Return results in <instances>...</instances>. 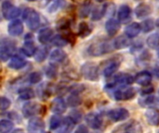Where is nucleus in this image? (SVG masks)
Wrapping results in <instances>:
<instances>
[{
    "label": "nucleus",
    "instance_id": "1",
    "mask_svg": "<svg viewBox=\"0 0 159 133\" xmlns=\"http://www.w3.org/2000/svg\"><path fill=\"white\" fill-rule=\"evenodd\" d=\"M113 47L109 41L99 40L91 44L88 48V54L91 56H101L112 51Z\"/></svg>",
    "mask_w": 159,
    "mask_h": 133
},
{
    "label": "nucleus",
    "instance_id": "2",
    "mask_svg": "<svg viewBox=\"0 0 159 133\" xmlns=\"http://www.w3.org/2000/svg\"><path fill=\"white\" fill-rule=\"evenodd\" d=\"M22 16H23V19L26 21V24L30 30L36 31L40 27L41 17H40V14L36 10L28 7L23 11Z\"/></svg>",
    "mask_w": 159,
    "mask_h": 133
},
{
    "label": "nucleus",
    "instance_id": "3",
    "mask_svg": "<svg viewBox=\"0 0 159 133\" xmlns=\"http://www.w3.org/2000/svg\"><path fill=\"white\" fill-rule=\"evenodd\" d=\"M80 72L86 80L90 81H97L100 77L99 67L94 62H86L83 64Z\"/></svg>",
    "mask_w": 159,
    "mask_h": 133
},
{
    "label": "nucleus",
    "instance_id": "4",
    "mask_svg": "<svg viewBox=\"0 0 159 133\" xmlns=\"http://www.w3.org/2000/svg\"><path fill=\"white\" fill-rule=\"evenodd\" d=\"M112 133H143V130L139 121L131 119L117 126L113 130Z\"/></svg>",
    "mask_w": 159,
    "mask_h": 133
},
{
    "label": "nucleus",
    "instance_id": "5",
    "mask_svg": "<svg viewBox=\"0 0 159 133\" xmlns=\"http://www.w3.org/2000/svg\"><path fill=\"white\" fill-rule=\"evenodd\" d=\"M2 15L6 19H16L20 15V9L13 5L10 1H4L1 6Z\"/></svg>",
    "mask_w": 159,
    "mask_h": 133
},
{
    "label": "nucleus",
    "instance_id": "6",
    "mask_svg": "<svg viewBox=\"0 0 159 133\" xmlns=\"http://www.w3.org/2000/svg\"><path fill=\"white\" fill-rule=\"evenodd\" d=\"M136 95V90L132 87H122L118 88L114 93V98L117 101L131 100Z\"/></svg>",
    "mask_w": 159,
    "mask_h": 133
},
{
    "label": "nucleus",
    "instance_id": "7",
    "mask_svg": "<svg viewBox=\"0 0 159 133\" xmlns=\"http://www.w3.org/2000/svg\"><path fill=\"white\" fill-rule=\"evenodd\" d=\"M134 78L129 75V74H127V73H121L117 76L115 77L114 81L112 83H109L106 88L108 89H114L115 87L116 86H122V87H125L127 85H129V84H132L134 82Z\"/></svg>",
    "mask_w": 159,
    "mask_h": 133
},
{
    "label": "nucleus",
    "instance_id": "8",
    "mask_svg": "<svg viewBox=\"0 0 159 133\" xmlns=\"http://www.w3.org/2000/svg\"><path fill=\"white\" fill-rule=\"evenodd\" d=\"M41 110H42V106L39 104L33 103V102L26 103L21 108V112H22L23 117L27 118H34L39 113H41Z\"/></svg>",
    "mask_w": 159,
    "mask_h": 133
},
{
    "label": "nucleus",
    "instance_id": "9",
    "mask_svg": "<svg viewBox=\"0 0 159 133\" xmlns=\"http://www.w3.org/2000/svg\"><path fill=\"white\" fill-rule=\"evenodd\" d=\"M107 115H108L109 118L111 120H113L114 122L123 121L129 118V112L126 108H122V107L112 109L108 112Z\"/></svg>",
    "mask_w": 159,
    "mask_h": 133
},
{
    "label": "nucleus",
    "instance_id": "10",
    "mask_svg": "<svg viewBox=\"0 0 159 133\" xmlns=\"http://www.w3.org/2000/svg\"><path fill=\"white\" fill-rule=\"evenodd\" d=\"M121 61L119 59L116 58H112L108 61L105 62L104 66H103V75L107 78L111 77L114 73H116L117 71V69H119Z\"/></svg>",
    "mask_w": 159,
    "mask_h": 133
},
{
    "label": "nucleus",
    "instance_id": "11",
    "mask_svg": "<svg viewBox=\"0 0 159 133\" xmlns=\"http://www.w3.org/2000/svg\"><path fill=\"white\" fill-rule=\"evenodd\" d=\"M87 125L92 130H99L102 125V118L97 113H89L85 117Z\"/></svg>",
    "mask_w": 159,
    "mask_h": 133
},
{
    "label": "nucleus",
    "instance_id": "12",
    "mask_svg": "<svg viewBox=\"0 0 159 133\" xmlns=\"http://www.w3.org/2000/svg\"><path fill=\"white\" fill-rule=\"evenodd\" d=\"M7 32L10 36L17 37L23 32V23L20 19H13L7 26Z\"/></svg>",
    "mask_w": 159,
    "mask_h": 133
},
{
    "label": "nucleus",
    "instance_id": "13",
    "mask_svg": "<svg viewBox=\"0 0 159 133\" xmlns=\"http://www.w3.org/2000/svg\"><path fill=\"white\" fill-rule=\"evenodd\" d=\"M45 129V123L40 118H33L29 120L27 130L29 133H41Z\"/></svg>",
    "mask_w": 159,
    "mask_h": 133
},
{
    "label": "nucleus",
    "instance_id": "14",
    "mask_svg": "<svg viewBox=\"0 0 159 133\" xmlns=\"http://www.w3.org/2000/svg\"><path fill=\"white\" fill-rule=\"evenodd\" d=\"M67 108V105L65 103V101L63 100V98L61 97H57L55 98L50 106V110L51 112H53L56 115H61L66 111Z\"/></svg>",
    "mask_w": 159,
    "mask_h": 133
},
{
    "label": "nucleus",
    "instance_id": "15",
    "mask_svg": "<svg viewBox=\"0 0 159 133\" xmlns=\"http://www.w3.org/2000/svg\"><path fill=\"white\" fill-rule=\"evenodd\" d=\"M53 37H54V31L51 28L47 27V28H44L39 31L37 39H38L39 43L44 45V44H48V42H51Z\"/></svg>",
    "mask_w": 159,
    "mask_h": 133
},
{
    "label": "nucleus",
    "instance_id": "16",
    "mask_svg": "<svg viewBox=\"0 0 159 133\" xmlns=\"http://www.w3.org/2000/svg\"><path fill=\"white\" fill-rule=\"evenodd\" d=\"M26 65H27L26 59H24L23 57L20 56H13L8 61L7 67L11 69L19 70V69H23Z\"/></svg>",
    "mask_w": 159,
    "mask_h": 133
},
{
    "label": "nucleus",
    "instance_id": "17",
    "mask_svg": "<svg viewBox=\"0 0 159 133\" xmlns=\"http://www.w3.org/2000/svg\"><path fill=\"white\" fill-rule=\"evenodd\" d=\"M120 29V22L115 19H109L105 23V30L109 36H115Z\"/></svg>",
    "mask_w": 159,
    "mask_h": 133
},
{
    "label": "nucleus",
    "instance_id": "18",
    "mask_svg": "<svg viewBox=\"0 0 159 133\" xmlns=\"http://www.w3.org/2000/svg\"><path fill=\"white\" fill-rule=\"evenodd\" d=\"M134 81L139 85L146 87V86L150 85V83L152 81V74L148 71H141L136 75Z\"/></svg>",
    "mask_w": 159,
    "mask_h": 133
},
{
    "label": "nucleus",
    "instance_id": "19",
    "mask_svg": "<svg viewBox=\"0 0 159 133\" xmlns=\"http://www.w3.org/2000/svg\"><path fill=\"white\" fill-rule=\"evenodd\" d=\"M152 12V7L146 3L139 4L135 8V15L138 19H144L148 17Z\"/></svg>",
    "mask_w": 159,
    "mask_h": 133
},
{
    "label": "nucleus",
    "instance_id": "20",
    "mask_svg": "<svg viewBox=\"0 0 159 133\" xmlns=\"http://www.w3.org/2000/svg\"><path fill=\"white\" fill-rule=\"evenodd\" d=\"M117 17H118L119 22H122V23H126L129 20H130V19H131V9H130V7L129 6H127V5L121 6L119 10H118Z\"/></svg>",
    "mask_w": 159,
    "mask_h": 133
},
{
    "label": "nucleus",
    "instance_id": "21",
    "mask_svg": "<svg viewBox=\"0 0 159 133\" xmlns=\"http://www.w3.org/2000/svg\"><path fill=\"white\" fill-rule=\"evenodd\" d=\"M4 45L0 46V60L1 61H7L13 56L12 52L15 49V45H10L8 44H3Z\"/></svg>",
    "mask_w": 159,
    "mask_h": 133
},
{
    "label": "nucleus",
    "instance_id": "22",
    "mask_svg": "<svg viewBox=\"0 0 159 133\" xmlns=\"http://www.w3.org/2000/svg\"><path fill=\"white\" fill-rule=\"evenodd\" d=\"M145 118L151 126L157 127L159 125V112L157 109H148L145 112Z\"/></svg>",
    "mask_w": 159,
    "mask_h": 133
},
{
    "label": "nucleus",
    "instance_id": "23",
    "mask_svg": "<svg viewBox=\"0 0 159 133\" xmlns=\"http://www.w3.org/2000/svg\"><path fill=\"white\" fill-rule=\"evenodd\" d=\"M107 6L108 4H103L102 6H95L91 12V19L92 20H100L102 19L107 12Z\"/></svg>",
    "mask_w": 159,
    "mask_h": 133
},
{
    "label": "nucleus",
    "instance_id": "24",
    "mask_svg": "<svg viewBox=\"0 0 159 133\" xmlns=\"http://www.w3.org/2000/svg\"><path fill=\"white\" fill-rule=\"evenodd\" d=\"M141 31H142L141 25L139 23L133 22V23H130L129 25H128L126 27V29H125V35L128 38H134V37L139 35Z\"/></svg>",
    "mask_w": 159,
    "mask_h": 133
},
{
    "label": "nucleus",
    "instance_id": "25",
    "mask_svg": "<svg viewBox=\"0 0 159 133\" xmlns=\"http://www.w3.org/2000/svg\"><path fill=\"white\" fill-rule=\"evenodd\" d=\"M20 51L26 56H33L36 51V46H35V44L32 39L31 40H25L22 47L20 48Z\"/></svg>",
    "mask_w": 159,
    "mask_h": 133
},
{
    "label": "nucleus",
    "instance_id": "26",
    "mask_svg": "<svg viewBox=\"0 0 159 133\" xmlns=\"http://www.w3.org/2000/svg\"><path fill=\"white\" fill-rule=\"evenodd\" d=\"M49 58L54 63H63L67 59V54L63 50L57 48L51 52Z\"/></svg>",
    "mask_w": 159,
    "mask_h": 133
},
{
    "label": "nucleus",
    "instance_id": "27",
    "mask_svg": "<svg viewBox=\"0 0 159 133\" xmlns=\"http://www.w3.org/2000/svg\"><path fill=\"white\" fill-rule=\"evenodd\" d=\"M74 127H75V122L69 117L64 118L62 119L61 125L58 129L57 133H71L74 130Z\"/></svg>",
    "mask_w": 159,
    "mask_h": 133
},
{
    "label": "nucleus",
    "instance_id": "28",
    "mask_svg": "<svg viewBox=\"0 0 159 133\" xmlns=\"http://www.w3.org/2000/svg\"><path fill=\"white\" fill-rule=\"evenodd\" d=\"M113 45L116 49H124L127 48L130 45V42H129V38H128L126 35H121L118 36L115 39Z\"/></svg>",
    "mask_w": 159,
    "mask_h": 133
},
{
    "label": "nucleus",
    "instance_id": "29",
    "mask_svg": "<svg viewBox=\"0 0 159 133\" xmlns=\"http://www.w3.org/2000/svg\"><path fill=\"white\" fill-rule=\"evenodd\" d=\"M48 54V48H47L46 46L42 45V46H40V47H37V48H36V51H35L34 56V59H35L36 62L41 63V62H43V61L47 58Z\"/></svg>",
    "mask_w": 159,
    "mask_h": 133
},
{
    "label": "nucleus",
    "instance_id": "30",
    "mask_svg": "<svg viewBox=\"0 0 159 133\" xmlns=\"http://www.w3.org/2000/svg\"><path fill=\"white\" fill-rule=\"evenodd\" d=\"M65 5L64 0H50L48 6V13H55L59 9H61Z\"/></svg>",
    "mask_w": 159,
    "mask_h": 133
},
{
    "label": "nucleus",
    "instance_id": "31",
    "mask_svg": "<svg viewBox=\"0 0 159 133\" xmlns=\"http://www.w3.org/2000/svg\"><path fill=\"white\" fill-rule=\"evenodd\" d=\"M34 92L31 88H21L20 90H19V97L21 100H30L34 98Z\"/></svg>",
    "mask_w": 159,
    "mask_h": 133
},
{
    "label": "nucleus",
    "instance_id": "32",
    "mask_svg": "<svg viewBox=\"0 0 159 133\" xmlns=\"http://www.w3.org/2000/svg\"><path fill=\"white\" fill-rule=\"evenodd\" d=\"M92 31V29L87 22H81L78 26V35L82 38L89 36Z\"/></svg>",
    "mask_w": 159,
    "mask_h": 133
},
{
    "label": "nucleus",
    "instance_id": "33",
    "mask_svg": "<svg viewBox=\"0 0 159 133\" xmlns=\"http://www.w3.org/2000/svg\"><path fill=\"white\" fill-rule=\"evenodd\" d=\"M82 103V99L79 96V94H71L70 96L67 98V104L71 107H75L80 106Z\"/></svg>",
    "mask_w": 159,
    "mask_h": 133
},
{
    "label": "nucleus",
    "instance_id": "34",
    "mask_svg": "<svg viewBox=\"0 0 159 133\" xmlns=\"http://www.w3.org/2000/svg\"><path fill=\"white\" fill-rule=\"evenodd\" d=\"M13 122L8 119L0 120V133H9L13 129Z\"/></svg>",
    "mask_w": 159,
    "mask_h": 133
},
{
    "label": "nucleus",
    "instance_id": "35",
    "mask_svg": "<svg viewBox=\"0 0 159 133\" xmlns=\"http://www.w3.org/2000/svg\"><path fill=\"white\" fill-rule=\"evenodd\" d=\"M146 43H147L148 46L153 49L159 48V33H154L151 36H149L147 38Z\"/></svg>",
    "mask_w": 159,
    "mask_h": 133
},
{
    "label": "nucleus",
    "instance_id": "36",
    "mask_svg": "<svg viewBox=\"0 0 159 133\" xmlns=\"http://www.w3.org/2000/svg\"><path fill=\"white\" fill-rule=\"evenodd\" d=\"M62 119L63 118H61L59 115L52 116L50 118V120H49V128H50V130H52V131L58 130L60 128V126L61 125Z\"/></svg>",
    "mask_w": 159,
    "mask_h": 133
},
{
    "label": "nucleus",
    "instance_id": "37",
    "mask_svg": "<svg viewBox=\"0 0 159 133\" xmlns=\"http://www.w3.org/2000/svg\"><path fill=\"white\" fill-rule=\"evenodd\" d=\"M155 103V96L153 95H143L140 99H139V104L141 106L146 107L149 106H152Z\"/></svg>",
    "mask_w": 159,
    "mask_h": 133
},
{
    "label": "nucleus",
    "instance_id": "38",
    "mask_svg": "<svg viewBox=\"0 0 159 133\" xmlns=\"http://www.w3.org/2000/svg\"><path fill=\"white\" fill-rule=\"evenodd\" d=\"M141 28H142V31L145 33L147 32H150L151 31L154 30L155 28V22L153 19H145L142 24H141Z\"/></svg>",
    "mask_w": 159,
    "mask_h": 133
},
{
    "label": "nucleus",
    "instance_id": "39",
    "mask_svg": "<svg viewBox=\"0 0 159 133\" xmlns=\"http://www.w3.org/2000/svg\"><path fill=\"white\" fill-rule=\"evenodd\" d=\"M51 43L53 44V45L58 46V47H63V46H65L68 44L67 40L62 35H56V36H54L52 38V40H51Z\"/></svg>",
    "mask_w": 159,
    "mask_h": 133
},
{
    "label": "nucleus",
    "instance_id": "40",
    "mask_svg": "<svg viewBox=\"0 0 159 133\" xmlns=\"http://www.w3.org/2000/svg\"><path fill=\"white\" fill-rule=\"evenodd\" d=\"M46 75L48 79H55L58 75V68L57 66L51 64L46 69Z\"/></svg>",
    "mask_w": 159,
    "mask_h": 133
},
{
    "label": "nucleus",
    "instance_id": "41",
    "mask_svg": "<svg viewBox=\"0 0 159 133\" xmlns=\"http://www.w3.org/2000/svg\"><path fill=\"white\" fill-rule=\"evenodd\" d=\"M70 25H71V22L68 19H61L60 21H58V24H57V27L60 31H67L70 30Z\"/></svg>",
    "mask_w": 159,
    "mask_h": 133
},
{
    "label": "nucleus",
    "instance_id": "42",
    "mask_svg": "<svg viewBox=\"0 0 159 133\" xmlns=\"http://www.w3.org/2000/svg\"><path fill=\"white\" fill-rule=\"evenodd\" d=\"M28 81L32 84H36V83H38V82H40L42 81V74L40 72H38V71L32 72L28 77Z\"/></svg>",
    "mask_w": 159,
    "mask_h": 133
},
{
    "label": "nucleus",
    "instance_id": "43",
    "mask_svg": "<svg viewBox=\"0 0 159 133\" xmlns=\"http://www.w3.org/2000/svg\"><path fill=\"white\" fill-rule=\"evenodd\" d=\"M11 106V102L5 96H0V110H7Z\"/></svg>",
    "mask_w": 159,
    "mask_h": 133
},
{
    "label": "nucleus",
    "instance_id": "44",
    "mask_svg": "<svg viewBox=\"0 0 159 133\" xmlns=\"http://www.w3.org/2000/svg\"><path fill=\"white\" fill-rule=\"evenodd\" d=\"M69 118H70L75 123H77V122H79V121L81 120L82 115H81V113H80L79 111H73V112L70 114Z\"/></svg>",
    "mask_w": 159,
    "mask_h": 133
},
{
    "label": "nucleus",
    "instance_id": "45",
    "mask_svg": "<svg viewBox=\"0 0 159 133\" xmlns=\"http://www.w3.org/2000/svg\"><path fill=\"white\" fill-rule=\"evenodd\" d=\"M89 13V5L85 4V5L81 7L80 16H81V17H86Z\"/></svg>",
    "mask_w": 159,
    "mask_h": 133
},
{
    "label": "nucleus",
    "instance_id": "46",
    "mask_svg": "<svg viewBox=\"0 0 159 133\" xmlns=\"http://www.w3.org/2000/svg\"><path fill=\"white\" fill-rule=\"evenodd\" d=\"M74 133H89V130H88L87 126L80 125V126L77 127V129L75 130V131Z\"/></svg>",
    "mask_w": 159,
    "mask_h": 133
},
{
    "label": "nucleus",
    "instance_id": "47",
    "mask_svg": "<svg viewBox=\"0 0 159 133\" xmlns=\"http://www.w3.org/2000/svg\"><path fill=\"white\" fill-rule=\"evenodd\" d=\"M153 92H154V88L149 87V88H146V89L143 90L141 94H142V95H150Z\"/></svg>",
    "mask_w": 159,
    "mask_h": 133
},
{
    "label": "nucleus",
    "instance_id": "48",
    "mask_svg": "<svg viewBox=\"0 0 159 133\" xmlns=\"http://www.w3.org/2000/svg\"><path fill=\"white\" fill-rule=\"evenodd\" d=\"M11 133H24V131L20 129H17V130H14Z\"/></svg>",
    "mask_w": 159,
    "mask_h": 133
},
{
    "label": "nucleus",
    "instance_id": "49",
    "mask_svg": "<svg viewBox=\"0 0 159 133\" xmlns=\"http://www.w3.org/2000/svg\"><path fill=\"white\" fill-rule=\"evenodd\" d=\"M75 1H76V2H85L86 0H75Z\"/></svg>",
    "mask_w": 159,
    "mask_h": 133
},
{
    "label": "nucleus",
    "instance_id": "50",
    "mask_svg": "<svg viewBox=\"0 0 159 133\" xmlns=\"http://www.w3.org/2000/svg\"><path fill=\"white\" fill-rule=\"evenodd\" d=\"M157 26L159 28V19H157Z\"/></svg>",
    "mask_w": 159,
    "mask_h": 133
},
{
    "label": "nucleus",
    "instance_id": "51",
    "mask_svg": "<svg viewBox=\"0 0 159 133\" xmlns=\"http://www.w3.org/2000/svg\"><path fill=\"white\" fill-rule=\"evenodd\" d=\"M27 1H29V2H34V1H36V0H27Z\"/></svg>",
    "mask_w": 159,
    "mask_h": 133
},
{
    "label": "nucleus",
    "instance_id": "52",
    "mask_svg": "<svg viewBox=\"0 0 159 133\" xmlns=\"http://www.w3.org/2000/svg\"><path fill=\"white\" fill-rule=\"evenodd\" d=\"M1 70H2V67H1V65H0V72H1Z\"/></svg>",
    "mask_w": 159,
    "mask_h": 133
},
{
    "label": "nucleus",
    "instance_id": "53",
    "mask_svg": "<svg viewBox=\"0 0 159 133\" xmlns=\"http://www.w3.org/2000/svg\"><path fill=\"white\" fill-rule=\"evenodd\" d=\"M98 1H99V2H100V1H104V0H98Z\"/></svg>",
    "mask_w": 159,
    "mask_h": 133
},
{
    "label": "nucleus",
    "instance_id": "54",
    "mask_svg": "<svg viewBox=\"0 0 159 133\" xmlns=\"http://www.w3.org/2000/svg\"><path fill=\"white\" fill-rule=\"evenodd\" d=\"M44 133H48V132H44Z\"/></svg>",
    "mask_w": 159,
    "mask_h": 133
},
{
    "label": "nucleus",
    "instance_id": "55",
    "mask_svg": "<svg viewBox=\"0 0 159 133\" xmlns=\"http://www.w3.org/2000/svg\"><path fill=\"white\" fill-rule=\"evenodd\" d=\"M158 56H159V52H158Z\"/></svg>",
    "mask_w": 159,
    "mask_h": 133
},
{
    "label": "nucleus",
    "instance_id": "56",
    "mask_svg": "<svg viewBox=\"0 0 159 133\" xmlns=\"http://www.w3.org/2000/svg\"><path fill=\"white\" fill-rule=\"evenodd\" d=\"M158 94H159V91H158Z\"/></svg>",
    "mask_w": 159,
    "mask_h": 133
},
{
    "label": "nucleus",
    "instance_id": "57",
    "mask_svg": "<svg viewBox=\"0 0 159 133\" xmlns=\"http://www.w3.org/2000/svg\"><path fill=\"white\" fill-rule=\"evenodd\" d=\"M158 1H159V0H158Z\"/></svg>",
    "mask_w": 159,
    "mask_h": 133
}]
</instances>
